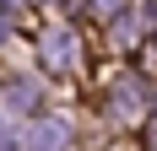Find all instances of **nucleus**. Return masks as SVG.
<instances>
[{"instance_id":"f257e3e1","label":"nucleus","mask_w":157,"mask_h":151,"mask_svg":"<svg viewBox=\"0 0 157 151\" xmlns=\"http://www.w3.org/2000/svg\"><path fill=\"white\" fill-rule=\"evenodd\" d=\"M33 151H60L65 146V124H54V119H44L38 130H33V140H27Z\"/></svg>"},{"instance_id":"f03ea898","label":"nucleus","mask_w":157,"mask_h":151,"mask_svg":"<svg viewBox=\"0 0 157 151\" xmlns=\"http://www.w3.org/2000/svg\"><path fill=\"white\" fill-rule=\"evenodd\" d=\"M103 11H119V0H103Z\"/></svg>"}]
</instances>
